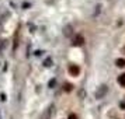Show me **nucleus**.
<instances>
[{
    "instance_id": "1",
    "label": "nucleus",
    "mask_w": 125,
    "mask_h": 119,
    "mask_svg": "<svg viewBox=\"0 0 125 119\" xmlns=\"http://www.w3.org/2000/svg\"><path fill=\"white\" fill-rule=\"evenodd\" d=\"M53 113H55V105H53V104H51V105H49V107L44 111V113H42L41 119H52Z\"/></svg>"
},
{
    "instance_id": "2",
    "label": "nucleus",
    "mask_w": 125,
    "mask_h": 119,
    "mask_svg": "<svg viewBox=\"0 0 125 119\" xmlns=\"http://www.w3.org/2000/svg\"><path fill=\"white\" fill-rule=\"evenodd\" d=\"M107 91H108L107 85H104V84H103L101 87H100V88L97 90V92H96V98H98V100H100V98H103V97H104L105 94H107Z\"/></svg>"
},
{
    "instance_id": "3",
    "label": "nucleus",
    "mask_w": 125,
    "mask_h": 119,
    "mask_svg": "<svg viewBox=\"0 0 125 119\" xmlns=\"http://www.w3.org/2000/svg\"><path fill=\"white\" fill-rule=\"evenodd\" d=\"M69 73L72 74V76H79L80 73V67L77 66V64H69Z\"/></svg>"
},
{
    "instance_id": "4",
    "label": "nucleus",
    "mask_w": 125,
    "mask_h": 119,
    "mask_svg": "<svg viewBox=\"0 0 125 119\" xmlns=\"http://www.w3.org/2000/svg\"><path fill=\"white\" fill-rule=\"evenodd\" d=\"M63 34L66 35V37H70V35L73 34V29H72V27L69 25V27H65V31H63Z\"/></svg>"
},
{
    "instance_id": "5",
    "label": "nucleus",
    "mask_w": 125,
    "mask_h": 119,
    "mask_svg": "<svg viewBox=\"0 0 125 119\" xmlns=\"http://www.w3.org/2000/svg\"><path fill=\"white\" fill-rule=\"evenodd\" d=\"M115 64H117L118 67H124L125 66V59H122V57L117 59V60H115Z\"/></svg>"
},
{
    "instance_id": "6",
    "label": "nucleus",
    "mask_w": 125,
    "mask_h": 119,
    "mask_svg": "<svg viewBox=\"0 0 125 119\" xmlns=\"http://www.w3.org/2000/svg\"><path fill=\"white\" fill-rule=\"evenodd\" d=\"M82 44H83V37L82 35H77L74 38V45H82Z\"/></svg>"
},
{
    "instance_id": "7",
    "label": "nucleus",
    "mask_w": 125,
    "mask_h": 119,
    "mask_svg": "<svg viewBox=\"0 0 125 119\" xmlns=\"http://www.w3.org/2000/svg\"><path fill=\"white\" fill-rule=\"evenodd\" d=\"M118 83L122 85V87H125V74H121L118 77Z\"/></svg>"
},
{
    "instance_id": "8",
    "label": "nucleus",
    "mask_w": 125,
    "mask_h": 119,
    "mask_svg": "<svg viewBox=\"0 0 125 119\" xmlns=\"http://www.w3.org/2000/svg\"><path fill=\"white\" fill-rule=\"evenodd\" d=\"M44 66H45V67H51V66H52V59H51V57L45 59V62H44Z\"/></svg>"
},
{
    "instance_id": "9",
    "label": "nucleus",
    "mask_w": 125,
    "mask_h": 119,
    "mask_svg": "<svg viewBox=\"0 0 125 119\" xmlns=\"http://www.w3.org/2000/svg\"><path fill=\"white\" fill-rule=\"evenodd\" d=\"M55 84H56V79H52L51 81H49L48 87H49V88H53V87H55Z\"/></svg>"
},
{
    "instance_id": "10",
    "label": "nucleus",
    "mask_w": 125,
    "mask_h": 119,
    "mask_svg": "<svg viewBox=\"0 0 125 119\" xmlns=\"http://www.w3.org/2000/svg\"><path fill=\"white\" fill-rule=\"evenodd\" d=\"M72 90V84H65V91H70Z\"/></svg>"
},
{
    "instance_id": "11",
    "label": "nucleus",
    "mask_w": 125,
    "mask_h": 119,
    "mask_svg": "<svg viewBox=\"0 0 125 119\" xmlns=\"http://www.w3.org/2000/svg\"><path fill=\"white\" fill-rule=\"evenodd\" d=\"M119 107L122 108V109H125V102H124V101H122V102H121V104H119Z\"/></svg>"
},
{
    "instance_id": "12",
    "label": "nucleus",
    "mask_w": 125,
    "mask_h": 119,
    "mask_svg": "<svg viewBox=\"0 0 125 119\" xmlns=\"http://www.w3.org/2000/svg\"><path fill=\"white\" fill-rule=\"evenodd\" d=\"M70 119H77V118H76L74 115H70Z\"/></svg>"
}]
</instances>
